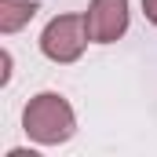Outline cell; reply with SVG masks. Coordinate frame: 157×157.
<instances>
[{
	"mask_svg": "<svg viewBox=\"0 0 157 157\" xmlns=\"http://www.w3.org/2000/svg\"><path fill=\"white\" fill-rule=\"evenodd\" d=\"M22 132L37 146H62L77 135V113H73L66 95L37 91L22 110Z\"/></svg>",
	"mask_w": 157,
	"mask_h": 157,
	"instance_id": "obj_1",
	"label": "cell"
},
{
	"mask_svg": "<svg viewBox=\"0 0 157 157\" xmlns=\"http://www.w3.org/2000/svg\"><path fill=\"white\" fill-rule=\"evenodd\" d=\"M37 44H40V55H44L48 62H55V66L77 62L80 55H84V48L91 44L84 15H55V18L44 26V33H40Z\"/></svg>",
	"mask_w": 157,
	"mask_h": 157,
	"instance_id": "obj_2",
	"label": "cell"
},
{
	"mask_svg": "<svg viewBox=\"0 0 157 157\" xmlns=\"http://www.w3.org/2000/svg\"><path fill=\"white\" fill-rule=\"evenodd\" d=\"M84 22H88L91 44H117L128 33V22H132L128 0H91L84 11Z\"/></svg>",
	"mask_w": 157,
	"mask_h": 157,
	"instance_id": "obj_3",
	"label": "cell"
},
{
	"mask_svg": "<svg viewBox=\"0 0 157 157\" xmlns=\"http://www.w3.org/2000/svg\"><path fill=\"white\" fill-rule=\"evenodd\" d=\"M37 0H0V33L11 37L37 18Z\"/></svg>",
	"mask_w": 157,
	"mask_h": 157,
	"instance_id": "obj_4",
	"label": "cell"
},
{
	"mask_svg": "<svg viewBox=\"0 0 157 157\" xmlns=\"http://www.w3.org/2000/svg\"><path fill=\"white\" fill-rule=\"evenodd\" d=\"M0 84H11V51H0Z\"/></svg>",
	"mask_w": 157,
	"mask_h": 157,
	"instance_id": "obj_5",
	"label": "cell"
},
{
	"mask_svg": "<svg viewBox=\"0 0 157 157\" xmlns=\"http://www.w3.org/2000/svg\"><path fill=\"white\" fill-rule=\"evenodd\" d=\"M143 15L150 26H157V0H143Z\"/></svg>",
	"mask_w": 157,
	"mask_h": 157,
	"instance_id": "obj_6",
	"label": "cell"
},
{
	"mask_svg": "<svg viewBox=\"0 0 157 157\" xmlns=\"http://www.w3.org/2000/svg\"><path fill=\"white\" fill-rule=\"evenodd\" d=\"M7 157H37V150H7Z\"/></svg>",
	"mask_w": 157,
	"mask_h": 157,
	"instance_id": "obj_7",
	"label": "cell"
}]
</instances>
